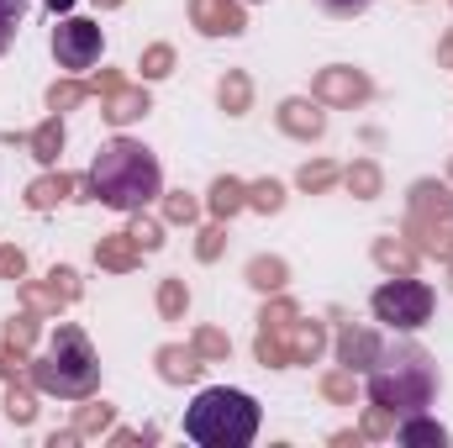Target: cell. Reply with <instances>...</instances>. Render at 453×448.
Masks as SVG:
<instances>
[{"instance_id": "obj_43", "label": "cell", "mask_w": 453, "mask_h": 448, "mask_svg": "<svg viewBox=\"0 0 453 448\" xmlns=\"http://www.w3.org/2000/svg\"><path fill=\"white\" fill-rule=\"evenodd\" d=\"M449 280H453V253H449Z\"/></svg>"}, {"instance_id": "obj_27", "label": "cell", "mask_w": 453, "mask_h": 448, "mask_svg": "<svg viewBox=\"0 0 453 448\" xmlns=\"http://www.w3.org/2000/svg\"><path fill=\"white\" fill-rule=\"evenodd\" d=\"M5 417H11V422H32V417H37V406H32V390H27V385H11V390H5Z\"/></svg>"}, {"instance_id": "obj_3", "label": "cell", "mask_w": 453, "mask_h": 448, "mask_svg": "<svg viewBox=\"0 0 453 448\" xmlns=\"http://www.w3.org/2000/svg\"><path fill=\"white\" fill-rule=\"evenodd\" d=\"M185 438L201 448H248L258 438V401L248 390L211 385L185 406Z\"/></svg>"}, {"instance_id": "obj_2", "label": "cell", "mask_w": 453, "mask_h": 448, "mask_svg": "<svg viewBox=\"0 0 453 448\" xmlns=\"http://www.w3.org/2000/svg\"><path fill=\"white\" fill-rule=\"evenodd\" d=\"M85 185H90V196L106 201L111 212H142V206H153V201L164 196L158 158H153L142 143H132V137H111V143L96 153Z\"/></svg>"}, {"instance_id": "obj_4", "label": "cell", "mask_w": 453, "mask_h": 448, "mask_svg": "<svg viewBox=\"0 0 453 448\" xmlns=\"http://www.w3.org/2000/svg\"><path fill=\"white\" fill-rule=\"evenodd\" d=\"M32 385L58 396V401H85L101 385V359H96L90 337L80 333L74 322H64L58 333L48 337V353L32 364Z\"/></svg>"}, {"instance_id": "obj_17", "label": "cell", "mask_w": 453, "mask_h": 448, "mask_svg": "<svg viewBox=\"0 0 453 448\" xmlns=\"http://www.w3.org/2000/svg\"><path fill=\"white\" fill-rule=\"evenodd\" d=\"M69 190H74V180H69V174H42V180L27 190V206H32V212H48V206H58Z\"/></svg>"}, {"instance_id": "obj_10", "label": "cell", "mask_w": 453, "mask_h": 448, "mask_svg": "<svg viewBox=\"0 0 453 448\" xmlns=\"http://www.w3.org/2000/svg\"><path fill=\"white\" fill-rule=\"evenodd\" d=\"M374 353H380V337L369 333V328H342V337H338V359H342V369L364 375V369L374 364Z\"/></svg>"}, {"instance_id": "obj_12", "label": "cell", "mask_w": 453, "mask_h": 448, "mask_svg": "<svg viewBox=\"0 0 453 448\" xmlns=\"http://www.w3.org/2000/svg\"><path fill=\"white\" fill-rule=\"evenodd\" d=\"M395 444H406V448H443V444H449V428H438L433 417L411 412V417H401V422H395Z\"/></svg>"}, {"instance_id": "obj_24", "label": "cell", "mask_w": 453, "mask_h": 448, "mask_svg": "<svg viewBox=\"0 0 453 448\" xmlns=\"http://www.w3.org/2000/svg\"><path fill=\"white\" fill-rule=\"evenodd\" d=\"M174 69V48L169 42H153L148 53H142V80H164Z\"/></svg>"}, {"instance_id": "obj_25", "label": "cell", "mask_w": 453, "mask_h": 448, "mask_svg": "<svg viewBox=\"0 0 453 448\" xmlns=\"http://www.w3.org/2000/svg\"><path fill=\"white\" fill-rule=\"evenodd\" d=\"M342 180H348V190H353V196H364V201H369V196H380V169H374V164H353Z\"/></svg>"}, {"instance_id": "obj_26", "label": "cell", "mask_w": 453, "mask_h": 448, "mask_svg": "<svg viewBox=\"0 0 453 448\" xmlns=\"http://www.w3.org/2000/svg\"><path fill=\"white\" fill-rule=\"evenodd\" d=\"M248 206H258V212H280V206H285V190H280L274 180H258V185H248Z\"/></svg>"}, {"instance_id": "obj_40", "label": "cell", "mask_w": 453, "mask_h": 448, "mask_svg": "<svg viewBox=\"0 0 453 448\" xmlns=\"http://www.w3.org/2000/svg\"><path fill=\"white\" fill-rule=\"evenodd\" d=\"M11 343H21V348H27V343H32V337H37V317H16V322H11Z\"/></svg>"}, {"instance_id": "obj_6", "label": "cell", "mask_w": 453, "mask_h": 448, "mask_svg": "<svg viewBox=\"0 0 453 448\" xmlns=\"http://www.w3.org/2000/svg\"><path fill=\"white\" fill-rule=\"evenodd\" d=\"M101 48H106V37H101V27L85 21V16H64V21L53 27V58H58V69H69V74L96 69V64H101Z\"/></svg>"}, {"instance_id": "obj_41", "label": "cell", "mask_w": 453, "mask_h": 448, "mask_svg": "<svg viewBox=\"0 0 453 448\" xmlns=\"http://www.w3.org/2000/svg\"><path fill=\"white\" fill-rule=\"evenodd\" d=\"M69 5H74V0H48V11H69Z\"/></svg>"}, {"instance_id": "obj_18", "label": "cell", "mask_w": 453, "mask_h": 448, "mask_svg": "<svg viewBox=\"0 0 453 448\" xmlns=\"http://www.w3.org/2000/svg\"><path fill=\"white\" fill-rule=\"evenodd\" d=\"M242 206H248V185H242V180H217V185H211V212H217L222 222L237 217Z\"/></svg>"}, {"instance_id": "obj_16", "label": "cell", "mask_w": 453, "mask_h": 448, "mask_svg": "<svg viewBox=\"0 0 453 448\" xmlns=\"http://www.w3.org/2000/svg\"><path fill=\"white\" fill-rule=\"evenodd\" d=\"M27 143H32V158H37V164H58V153H64V121H58V116H48Z\"/></svg>"}, {"instance_id": "obj_29", "label": "cell", "mask_w": 453, "mask_h": 448, "mask_svg": "<svg viewBox=\"0 0 453 448\" xmlns=\"http://www.w3.org/2000/svg\"><path fill=\"white\" fill-rule=\"evenodd\" d=\"M322 390H327L333 401H348V406H353V390H358V380H353V369H338V375H327V380H322Z\"/></svg>"}, {"instance_id": "obj_30", "label": "cell", "mask_w": 453, "mask_h": 448, "mask_svg": "<svg viewBox=\"0 0 453 448\" xmlns=\"http://www.w3.org/2000/svg\"><path fill=\"white\" fill-rule=\"evenodd\" d=\"M226 348H232V343H226V333H217V328L196 333V353H201V359H226Z\"/></svg>"}, {"instance_id": "obj_13", "label": "cell", "mask_w": 453, "mask_h": 448, "mask_svg": "<svg viewBox=\"0 0 453 448\" xmlns=\"http://www.w3.org/2000/svg\"><path fill=\"white\" fill-rule=\"evenodd\" d=\"M137 259H142V248H137L132 232H111V237L96 243V264H101V269H132Z\"/></svg>"}, {"instance_id": "obj_5", "label": "cell", "mask_w": 453, "mask_h": 448, "mask_svg": "<svg viewBox=\"0 0 453 448\" xmlns=\"http://www.w3.org/2000/svg\"><path fill=\"white\" fill-rule=\"evenodd\" d=\"M369 306H374V322H385L390 333H417V328L433 322V306L438 301H433V285L401 274V280H385Z\"/></svg>"}, {"instance_id": "obj_9", "label": "cell", "mask_w": 453, "mask_h": 448, "mask_svg": "<svg viewBox=\"0 0 453 448\" xmlns=\"http://www.w3.org/2000/svg\"><path fill=\"white\" fill-rule=\"evenodd\" d=\"M280 127H285L290 137L311 143V137H322L327 116H322V106H317V101H285V106H280Z\"/></svg>"}, {"instance_id": "obj_1", "label": "cell", "mask_w": 453, "mask_h": 448, "mask_svg": "<svg viewBox=\"0 0 453 448\" xmlns=\"http://www.w3.org/2000/svg\"><path fill=\"white\" fill-rule=\"evenodd\" d=\"M369 375V401L385 406L390 417H411V412H427L433 396H438V364L422 343H380L374 364L364 369Z\"/></svg>"}, {"instance_id": "obj_14", "label": "cell", "mask_w": 453, "mask_h": 448, "mask_svg": "<svg viewBox=\"0 0 453 448\" xmlns=\"http://www.w3.org/2000/svg\"><path fill=\"white\" fill-rule=\"evenodd\" d=\"M101 116H106V121H116V127H127V121L148 116V96H142V90H127V85H116L111 96H106V106H101Z\"/></svg>"}, {"instance_id": "obj_21", "label": "cell", "mask_w": 453, "mask_h": 448, "mask_svg": "<svg viewBox=\"0 0 453 448\" xmlns=\"http://www.w3.org/2000/svg\"><path fill=\"white\" fill-rule=\"evenodd\" d=\"M21 21H27V0H0V53L16 42Z\"/></svg>"}, {"instance_id": "obj_11", "label": "cell", "mask_w": 453, "mask_h": 448, "mask_svg": "<svg viewBox=\"0 0 453 448\" xmlns=\"http://www.w3.org/2000/svg\"><path fill=\"white\" fill-rule=\"evenodd\" d=\"M80 296V280H74V269H53L48 274V285H27V306H64V301H74Z\"/></svg>"}, {"instance_id": "obj_8", "label": "cell", "mask_w": 453, "mask_h": 448, "mask_svg": "<svg viewBox=\"0 0 453 448\" xmlns=\"http://www.w3.org/2000/svg\"><path fill=\"white\" fill-rule=\"evenodd\" d=\"M190 16L206 37H237L248 21H242V5L237 0H190Z\"/></svg>"}, {"instance_id": "obj_23", "label": "cell", "mask_w": 453, "mask_h": 448, "mask_svg": "<svg viewBox=\"0 0 453 448\" xmlns=\"http://www.w3.org/2000/svg\"><path fill=\"white\" fill-rule=\"evenodd\" d=\"M248 96H253L248 74H226V80H222V106H226L232 116H242V112H248Z\"/></svg>"}, {"instance_id": "obj_20", "label": "cell", "mask_w": 453, "mask_h": 448, "mask_svg": "<svg viewBox=\"0 0 453 448\" xmlns=\"http://www.w3.org/2000/svg\"><path fill=\"white\" fill-rule=\"evenodd\" d=\"M185 306H190L185 280H164V285H158V312H164L169 322H180V317H185Z\"/></svg>"}, {"instance_id": "obj_42", "label": "cell", "mask_w": 453, "mask_h": 448, "mask_svg": "<svg viewBox=\"0 0 453 448\" xmlns=\"http://www.w3.org/2000/svg\"><path fill=\"white\" fill-rule=\"evenodd\" d=\"M96 5H121V0H96Z\"/></svg>"}, {"instance_id": "obj_32", "label": "cell", "mask_w": 453, "mask_h": 448, "mask_svg": "<svg viewBox=\"0 0 453 448\" xmlns=\"http://www.w3.org/2000/svg\"><path fill=\"white\" fill-rule=\"evenodd\" d=\"M164 217H169V222H196V217H201V206L180 190V196H169V201H164Z\"/></svg>"}, {"instance_id": "obj_15", "label": "cell", "mask_w": 453, "mask_h": 448, "mask_svg": "<svg viewBox=\"0 0 453 448\" xmlns=\"http://www.w3.org/2000/svg\"><path fill=\"white\" fill-rule=\"evenodd\" d=\"M158 364H164L158 375H164V380H174V385H180V380H196V375L206 369L196 348H158Z\"/></svg>"}, {"instance_id": "obj_35", "label": "cell", "mask_w": 453, "mask_h": 448, "mask_svg": "<svg viewBox=\"0 0 453 448\" xmlns=\"http://www.w3.org/2000/svg\"><path fill=\"white\" fill-rule=\"evenodd\" d=\"M395 422H401V417H390L385 406H374V412L364 417V433H369V438H385V433H395Z\"/></svg>"}, {"instance_id": "obj_37", "label": "cell", "mask_w": 453, "mask_h": 448, "mask_svg": "<svg viewBox=\"0 0 453 448\" xmlns=\"http://www.w3.org/2000/svg\"><path fill=\"white\" fill-rule=\"evenodd\" d=\"M21 364H27V359H21V343H11V337H5V343H0V380L21 375Z\"/></svg>"}, {"instance_id": "obj_36", "label": "cell", "mask_w": 453, "mask_h": 448, "mask_svg": "<svg viewBox=\"0 0 453 448\" xmlns=\"http://www.w3.org/2000/svg\"><path fill=\"white\" fill-rule=\"evenodd\" d=\"M27 274V253L21 248H0V280H21Z\"/></svg>"}, {"instance_id": "obj_39", "label": "cell", "mask_w": 453, "mask_h": 448, "mask_svg": "<svg viewBox=\"0 0 453 448\" xmlns=\"http://www.w3.org/2000/svg\"><path fill=\"white\" fill-rule=\"evenodd\" d=\"M196 253H201V259L211 264V259L222 253V227H206V232H201V248H196Z\"/></svg>"}, {"instance_id": "obj_34", "label": "cell", "mask_w": 453, "mask_h": 448, "mask_svg": "<svg viewBox=\"0 0 453 448\" xmlns=\"http://www.w3.org/2000/svg\"><path fill=\"white\" fill-rule=\"evenodd\" d=\"M132 237H137V248H142V253H153V248L164 243V227L148 222V217H137V222H132Z\"/></svg>"}, {"instance_id": "obj_22", "label": "cell", "mask_w": 453, "mask_h": 448, "mask_svg": "<svg viewBox=\"0 0 453 448\" xmlns=\"http://www.w3.org/2000/svg\"><path fill=\"white\" fill-rule=\"evenodd\" d=\"M248 280H253L258 290H280V285H285V264H280V259H253V264H248Z\"/></svg>"}, {"instance_id": "obj_33", "label": "cell", "mask_w": 453, "mask_h": 448, "mask_svg": "<svg viewBox=\"0 0 453 448\" xmlns=\"http://www.w3.org/2000/svg\"><path fill=\"white\" fill-rule=\"evenodd\" d=\"M106 422H111V406H85V412H80V422H74V433H80V438H90V433H101Z\"/></svg>"}, {"instance_id": "obj_44", "label": "cell", "mask_w": 453, "mask_h": 448, "mask_svg": "<svg viewBox=\"0 0 453 448\" xmlns=\"http://www.w3.org/2000/svg\"><path fill=\"white\" fill-rule=\"evenodd\" d=\"M449 174H453V169H449Z\"/></svg>"}, {"instance_id": "obj_7", "label": "cell", "mask_w": 453, "mask_h": 448, "mask_svg": "<svg viewBox=\"0 0 453 448\" xmlns=\"http://www.w3.org/2000/svg\"><path fill=\"white\" fill-rule=\"evenodd\" d=\"M311 96L327 101V106H358V101H369V80L353 74V69H322L317 85H311Z\"/></svg>"}, {"instance_id": "obj_31", "label": "cell", "mask_w": 453, "mask_h": 448, "mask_svg": "<svg viewBox=\"0 0 453 448\" xmlns=\"http://www.w3.org/2000/svg\"><path fill=\"white\" fill-rule=\"evenodd\" d=\"M333 180H338L333 164H306V169H301V190H327Z\"/></svg>"}, {"instance_id": "obj_19", "label": "cell", "mask_w": 453, "mask_h": 448, "mask_svg": "<svg viewBox=\"0 0 453 448\" xmlns=\"http://www.w3.org/2000/svg\"><path fill=\"white\" fill-rule=\"evenodd\" d=\"M374 259H380L385 269H401V274H411V264H417V253H411L406 243H390V237L374 243Z\"/></svg>"}, {"instance_id": "obj_28", "label": "cell", "mask_w": 453, "mask_h": 448, "mask_svg": "<svg viewBox=\"0 0 453 448\" xmlns=\"http://www.w3.org/2000/svg\"><path fill=\"white\" fill-rule=\"evenodd\" d=\"M85 96H96V90H90V85H74V80H69V85H53V90H48V106H53V112H69V106H80Z\"/></svg>"}, {"instance_id": "obj_38", "label": "cell", "mask_w": 453, "mask_h": 448, "mask_svg": "<svg viewBox=\"0 0 453 448\" xmlns=\"http://www.w3.org/2000/svg\"><path fill=\"white\" fill-rule=\"evenodd\" d=\"M322 11H333V16H358V11H369L374 0H317Z\"/></svg>"}]
</instances>
